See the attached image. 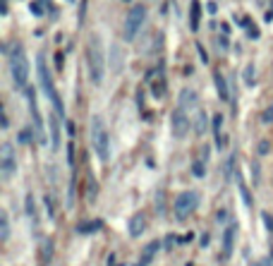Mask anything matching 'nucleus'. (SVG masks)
Masks as SVG:
<instances>
[{"label": "nucleus", "mask_w": 273, "mask_h": 266, "mask_svg": "<svg viewBox=\"0 0 273 266\" xmlns=\"http://www.w3.org/2000/svg\"><path fill=\"white\" fill-rule=\"evenodd\" d=\"M7 60H10V72H12L15 87L26 89V82H29V60H26V55H24L22 46H15V48L7 53Z\"/></svg>", "instance_id": "f03ea898"}, {"label": "nucleus", "mask_w": 273, "mask_h": 266, "mask_svg": "<svg viewBox=\"0 0 273 266\" xmlns=\"http://www.w3.org/2000/svg\"><path fill=\"white\" fill-rule=\"evenodd\" d=\"M189 125H192V120L187 118L184 108L178 106V108L173 111V115H170V132H173V137H175V139H182L184 134L189 132Z\"/></svg>", "instance_id": "6e6552de"}, {"label": "nucleus", "mask_w": 273, "mask_h": 266, "mask_svg": "<svg viewBox=\"0 0 273 266\" xmlns=\"http://www.w3.org/2000/svg\"><path fill=\"white\" fill-rule=\"evenodd\" d=\"M26 98H29V111H31V118H34V130H36V137H39V142L44 144L46 142V134H44V125H41V113L36 108V103H34V89L26 87Z\"/></svg>", "instance_id": "1a4fd4ad"}, {"label": "nucleus", "mask_w": 273, "mask_h": 266, "mask_svg": "<svg viewBox=\"0 0 273 266\" xmlns=\"http://www.w3.org/2000/svg\"><path fill=\"white\" fill-rule=\"evenodd\" d=\"M130 235L132 238H139L144 230H146V216L144 214H136V216H132V221H130Z\"/></svg>", "instance_id": "9d476101"}, {"label": "nucleus", "mask_w": 273, "mask_h": 266, "mask_svg": "<svg viewBox=\"0 0 273 266\" xmlns=\"http://www.w3.org/2000/svg\"><path fill=\"white\" fill-rule=\"evenodd\" d=\"M26 211H29V216H34V197L31 194L26 197Z\"/></svg>", "instance_id": "393cba45"}, {"label": "nucleus", "mask_w": 273, "mask_h": 266, "mask_svg": "<svg viewBox=\"0 0 273 266\" xmlns=\"http://www.w3.org/2000/svg\"><path fill=\"white\" fill-rule=\"evenodd\" d=\"M211 127H213V134H216V146L223 149V146H226V139H223V115H221V113L213 115V125H211Z\"/></svg>", "instance_id": "9b49d317"}, {"label": "nucleus", "mask_w": 273, "mask_h": 266, "mask_svg": "<svg viewBox=\"0 0 273 266\" xmlns=\"http://www.w3.org/2000/svg\"><path fill=\"white\" fill-rule=\"evenodd\" d=\"M89 67H91V79L98 84L103 79V53H101V46H98V39H91L89 44Z\"/></svg>", "instance_id": "423d86ee"}, {"label": "nucleus", "mask_w": 273, "mask_h": 266, "mask_svg": "<svg viewBox=\"0 0 273 266\" xmlns=\"http://www.w3.org/2000/svg\"><path fill=\"white\" fill-rule=\"evenodd\" d=\"M144 22H146V5L136 2L135 7L127 12V17H125V31H122L125 41H135V36L141 31Z\"/></svg>", "instance_id": "7ed1b4c3"}, {"label": "nucleus", "mask_w": 273, "mask_h": 266, "mask_svg": "<svg viewBox=\"0 0 273 266\" xmlns=\"http://www.w3.org/2000/svg\"><path fill=\"white\" fill-rule=\"evenodd\" d=\"M197 132L199 134L206 132V115H204V111H199V115H197Z\"/></svg>", "instance_id": "6ab92c4d"}, {"label": "nucleus", "mask_w": 273, "mask_h": 266, "mask_svg": "<svg viewBox=\"0 0 273 266\" xmlns=\"http://www.w3.org/2000/svg\"><path fill=\"white\" fill-rule=\"evenodd\" d=\"M91 149L96 151V156L101 161L111 158V137H108L103 118H98V115L91 118Z\"/></svg>", "instance_id": "f257e3e1"}, {"label": "nucleus", "mask_w": 273, "mask_h": 266, "mask_svg": "<svg viewBox=\"0 0 273 266\" xmlns=\"http://www.w3.org/2000/svg\"><path fill=\"white\" fill-rule=\"evenodd\" d=\"M237 187H240V194H242V199H245V204H247V206H251V192L250 190H247V185H245V182H242V177L237 175Z\"/></svg>", "instance_id": "f3484780"}, {"label": "nucleus", "mask_w": 273, "mask_h": 266, "mask_svg": "<svg viewBox=\"0 0 273 266\" xmlns=\"http://www.w3.org/2000/svg\"><path fill=\"white\" fill-rule=\"evenodd\" d=\"M213 82H216V89H218V96H221L223 101H228V98H230L228 84H226V79H223V74H221L218 70H213Z\"/></svg>", "instance_id": "f8f14e48"}, {"label": "nucleus", "mask_w": 273, "mask_h": 266, "mask_svg": "<svg viewBox=\"0 0 273 266\" xmlns=\"http://www.w3.org/2000/svg\"><path fill=\"white\" fill-rule=\"evenodd\" d=\"M261 218H264V225H266V228L273 233V216H271V214H264Z\"/></svg>", "instance_id": "b1692460"}, {"label": "nucleus", "mask_w": 273, "mask_h": 266, "mask_svg": "<svg viewBox=\"0 0 273 266\" xmlns=\"http://www.w3.org/2000/svg\"><path fill=\"white\" fill-rule=\"evenodd\" d=\"M192 173H194L197 177H202V175H204V173H206L204 161H197V163H194V168H192Z\"/></svg>", "instance_id": "5701e85b"}, {"label": "nucleus", "mask_w": 273, "mask_h": 266, "mask_svg": "<svg viewBox=\"0 0 273 266\" xmlns=\"http://www.w3.org/2000/svg\"><path fill=\"white\" fill-rule=\"evenodd\" d=\"M197 204H199V194H197L194 190H184V192H180V194L175 197V201H173L175 218H178V221H187V218L194 214Z\"/></svg>", "instance_id": "20e7f679"}, {"label": "nucleus", "mask_w": 273, "mask_h": 266, "mask_svg": "<svg viewBox=\"0 0 273 266\" xmlns=\"http://www.w3.org/2000/svg\"><path fill=\"white\" fill-rule=\"evenodd\" d=\"M199 15H202V7H199V2L194 0V2H192V12H189V24H192V31H197V29H199Z\"/></svg>", "instance_id": "4468645a"}, {"label": "nucleus", "mask_w": 273, "mask_h": 266, "mask_svg": "<svg viewBox=\"0 0 273 266\" xmlns=\"http://www.w3.org/2000/svg\"><path fill=\"white\" fill-rule=\"evenodd\" d=\"M269 151V142H259V154H266Z\"/></svg>", "instance_id": "cd10ccee"}, {"label": "nucleus", "mask_w": 273, "mask_h": 266, "mask_svg": "<svg viewBox=\"0 0 273 266\" xmlns=\"http://www.w3.org/2000/svg\"><path fill=\"white\" fill-rule=\"evenodd\" d=\"M264 120H266V122H269V120H273V111H266V113H264Z\"/></svg>", "instance_id": "c756f323"}, {"label": "nucleus", "mask_w": 273, "mask_h": 266, "mask_svg": "<svg viewBox=\"0 0 273 266\" xmlns=\"http://www.w3.org/2000/svg\"><path fill=\"white\" fill-rule=\"evenodd\" d=\"M31 12H34V15H44V7H41V2H31Z\"/></svg>", "instance_id": "a878e982"}, {"label": "nucleus", "mask_w": 273, "mask_h": 266, "mask_svg": "<svg viewBox=\"0 0 273 266\" xmlns=\"http://www.w3.org/2000/svg\"><path fill=\"white\" fill-rule=\"evenodd\" d=\"M245 79H247V84L251 82V67H247V72H245Z\"/></svg>", "instance_id": "c85d7f7f"}, {"label": "nucleus", "mask_w": 273, "mask_h": 266, "mask_svg": "<svg viewBox=\"0 0 273 266\" xmlns=\"http://www.w3.org/2000/svg\"><path fill=\"white\" fill-rule=\"evenodd\" d=\"M17 142H20V144H31V130H29V127L20 130V134H17Z\"/></svg>", "instance_id": "a211bd4d"}, {"label": "nucleus", "mask_w": 273, "mask_h": 266, "mask_svg": "<svg viewBox=\"0 0 273 266\" xmlns=\"http://www.w3.org/2000/svg\"><path fill=\"white\" fill-rule=\"evenodd\" d=\"M15 168H17L15 146H12L10 142H2V146H0V175L5 177V180H7V177H12Z\"/></svg>", "instance_id": "0eeeda50"}, {"label": "nucleus", "mask_w": 273, "mask_h": 266, "mask_svg": "<svg viewBox=\"0 0 273 266\" xmlns=\"http://www.w3.org/2000/svg\"><path fill=\"white\" fill-rule=\"evenodd\" d=\"M103 223L98 221V218H93V221H87V223H79L77 225V233H82V235H87V233H93V230H98Z\"/></svg>", "instance_id": "ddd939ff"}, {"label": "nucleus", "mask_w": 273, "mask_h": 266, "mask_svg": "<svg viewBox=\"0 0 273 266\" xmlns=\"http://www.w3.org/2000/svg\"><path fill=\"white\" fill-rule=\"evenodd\" d=\"M156 249H159V242H151V244H146V249H144V259H141V264H146V262H149V257H151V254H154Z\"/></svg>", "instance_id": "412c9836"}, {"label": "nucleus", "mask_w": 273, "mask_h": 266, "mask_svg": "<svg viewBox=\"0 0 273 266\" xmlns=\"http://www.w3.org/2000/svg\"><path fill=\"white\" fill-rule=\"evenodd\" d=\"M50 254H53V242H50V240H46V244H44V262L46 264L50 262Z\"/></svg>", "instance_id": "4be33fe9"}, {"label": "nucleus", "mask_w": 273, "mask_h": 266, "mask_svg": "<svg viewBox=\"0 0 273 266\" xmlns=\"http://www.w3.org/2000/svg\"><path fill=\"white\" fill-rule=\"evenodd\" d=\"M232 235H235V230H232V228H228L226 230V244H223V252H230V249H232Z\"/></svg>", "instance_id": "aec40b11"}, {"label": "nucleus", "mask_w": 273, "mask_h": 266, "mask_svg": "<svg viewBox=\"0 0 273 266\" xmlns=\"http://www.w3.org/2000/svg\"><path fill=\"white\" fill-rule=\"evenodd\" d=\"M10 238V221H7V214L0 211V240L5 242Z\"/></svg>", "instance_id": "dca6fc26"}, {"label": "nucleus", "mask_w": 273, "mask_h": 266, "mask_svg": "<svg viewBox=\"0 0 273 266\" xmlns=\"http://www.w3.org/2000/svg\"><path fill=\"white\" fill-rule=\"evenodd\" d=\"M50 132H53V149L60 146V127H58V115H50Z\"/></svg>", "instance_id": "2eb2a0df"}, {"label": "nucleus", "mask_w": 273, "mask_h": 266, "mask_svg": "<svg viewBox=\"0 0 273 266\" xmlns=\"http://www.w3.org/2000/svg\"><path fill=\"white\" fill-rule=\"evenodd\" d=\"M39 79H41V89H44V94L55 103V108H58V115L63 118V106H60V98H58V94H55V87H53V77H50V70L46 65V55H39Z\"/></svg>", "instance_id": "39448f33"}, {"label": "nucleus", "mask_w": 273, "mask_h": 266, "mask_svg": "<svg viewBox=\"0 0 273 266\" xmlns=\"http://www.w3.org/2000/svg\"><path fill=\"white\" fill-rule=\"evenodd\" d=\"M68 161H69V166H74V149H72V144L68 146Z\"/></svg>", "instance_id": "bb28decb"}]
</instances>
